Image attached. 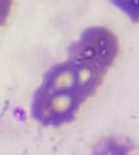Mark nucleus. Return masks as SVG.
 <instances>
[{"label": "nucleus", "instance_id": "3", "mask_svg": "<svg viewBox=\"0 0 139 155\" xmlns=\"http://www.w3.org/2000/svg\"><path fill=\"white\" fill-rule=\"evenodd\" d=\"M93 155H137L131 142L122 137H105L96 145Z\"/></svg>", "mask_w": 139, "mask_h": 155}, {"label": "nucleus", "instance_id": "2", "mask_svg": "<svg viewBox=\"0 0 139 155\" xmlns=\"http://www.w3.org/2000/svg\"><path fill=\"white\" fill-rule=\"evenodd\" d=\"M119 51V41L113 30L102 25H93L84 29L78 40L70 44L67 57L109 72L118 59Z\"/></svg>", "mask_w": 139, "mask_h": 155}, {"label": "nucleus", "instance_id": "1", "mask_svg": "<svg viewBox=\"0 0 139 155\" xmlns=\"http://www.w3.org/2000/svg\"><path fill=\"white\" fill-rule=\"evenodd\" d=\"M106 71L75 58L51 66L30 101V116L45 127H60L72 122L80 108L97 92Z\"/></svg>", "mask_w": 139, "mask_h": 155}, {"label": "nucleus", "instance_id": "4", "mask_svg": "<svg viewBox=\"0 0 139 155\" xmlns=\"http://www.w3.org/2000/svg\"><path fill=\"white\" fill-rule=\"evenodd\" d=\"M133 24H139V0H109Z\"/></svg>", "mask_w": 139, "mask_h": 155}, {"label": "nucleus", "instance_id": "5", "mask_svg": "<svg viewBox=\"0 0 139 155\" xmlns=\"http://www.w3.org/2000/svg\"><path fill=\"white\" fill-rule=\"evenodd\" d=\"M13 0H0V28H3L12 12Z\"/></svg>", "mask_w": 139, "mask_h": 155}]
</instances>
